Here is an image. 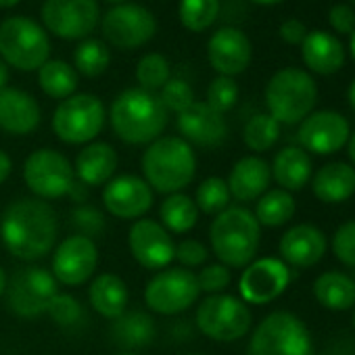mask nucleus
Listing matches in <instances>:
<instances>
[{"label":"nucleus","instance_id":"31","mask_svg":"<svg viewBox=\"0 0 355 355\" xmlns=\"http://www.w3.org/2000/svg\"><path fill=\"white\" fill-rule=\"evenodd\" d=\"M155 322L148 313L144 311H123L117 320H113V340L134 349V347H144L155 338Z\"/></svg>","mask_w":355,"mask_h":355},{"label":"nucleus","instance_id":"10","mask_svg":"<svg viewBox=\"0 0 355 355\" xmlns=\"http://www.w3.org/2000/svg\"><path fill=\"white\" fill-rule=\"evenodd\" d=\"M199 295L201 288L197 274L187 268H165L148 280L144 288V303L155 313L175 315L193 307Z\"/></svg>","mask_w":355,"mask_h":355},{"label":"nucleus","instance_id":"42","mask_svg":"<svg viewBox=\"0 0 355 355\" xmlns=\"http://www.w3.org/2000/svg\"><path fill=\"white\" fill-rule=\"evenodd\" d=\"M49 313L53 315V320L61 326H76L82 315H84V309L82 305L78 303L76 297H69V295H57L49 307Z\"/></svg>","mask_w":355,"mask_h":355},{"label":"nucleus","instance_id":"45","mask_svg":"<svg viewBox=\"0 0 355 355\" xmlns=\"http://www.w3.org/2000/svg\"><path fill=\"white\" fill-rule=\"evenodd\" d=\"M207 247L195 239H187L180 245H175V259L184 268H199L207 261Z\"/></svg>","mask_w":355,"mask_h":355},{"label":"nucleus","instance_id":"14","mask_svg":"<svg viewBox=\"0 0 355 355\" xmlns=\"http://www.w3.org/2000/svg\"><path fill=\"white\" fill-rule=\"evenodd\" d=\"M157 32V19L142 5H119L107 11L103 19L105 38L123 51L144 46Z\"/></svg>","mask_w":355,"mask_h":355},{"label":"nucleus","instance_id":"6","mask_svg":"<svg viewBox=\"0 0 355 355\" xmlns=\"http://www.w3.org/2000/svg\"><path fill=\"white\" fill-rule=\"evenodd\" d=\"M0 57L21 71L40 69L51 57V40L44 28L28 17H9L0 24Z\"/></svg>","mask_w":355,"mask_h":355},{"label":"nucleus","instance_id":"19","mask_svg":"<svg viewBox=\"0 0 355 355\" xmlns=\"http://www.w3.org/2000/svg\"><path fill=\"white\" fill-rule=\"evenodd\" d=\"M349 123L336 111H318L303 119L299 128V142L303 150L315 155H332L349 140Z\"/></svg>","mask_w":355,"mask_h":355},{"label":"nucleus","instance_id":"8","mask_svg":"<svg viewBox=\"0 0 355 355\" xmlns=\"http://www.w3.org/2000/svg\"><path fill=\"white\" fill-rule=\"evenodd\" d=\"M105 128V105L94 94H73L65 98L55 115L53 130L67 144H88Z\"/></svg>","mask_w":355,"mask_h":355},{"label":"nucleus","instance_id":"41","mask_svg":"<svg viewBox=\"0 0 355 355\" xmlns=\"http://www.w3.org/2000/svg\"><path fill=\"white\" fill-rule=\"evenodd\" d=\"M163 107L173 113L180 115L182 111H187L193 103H195V92L193 88L184 82V80H171L161 88V94H159Z\"/></svg>","mask_w":355,"mask_h":355},{"label":"nucleus","instance_id":"37","mask_svg":"<svg viewBox=\"0 0 355 355\" xmlns=\"http://www.w3.org/2000/svg\"><path fill=\"white\" fill-rule=\"evenodd\" d=\"M111 61L109 49L101 40H84L73 55L76 69L86 78H98L107 71Z\"/></svg>","mask_w":355,"mask_h":355},{"label":"nucleus","instance_id":"1","mask_svg":"<svg viewBox=\"0 0 355 355\" xmlns=\"http://www.w3.org/2000/svg\"><path fill=\"white\" fill-rule=\"evenodd\" d=\"M59 222L55 209L36 197L17 199L0 218V236L7 251L24 261L49 255L57 243Z\"/></svg>","mask_w":355,"mask_h":355},{"label":"nucleus","instance_id":"52","mask_svg":"<svg viewBox=\"0 0 355 355\" xmlns=\"http://www.w3.org/2000/svg\"><path fill=\"white\" fill-rule=\"evenodd\" d=\"M349 105H351V109L355 111V80H353V84L349 86Z\"/></svg>","mask_w":355,"mask_h":355},{"label":"nucleus","instance_id":"55","mask_svg":"<svg viewBox=\"0 0 355 355\" xmlns=\"http://www.w3.org/2000/svg\"><path fill=\"white\" fill-rule=\"evenodd\" d=\"M349 44H351V55H353V59H355V30L351 32V42H349Z\"/></svg>","mask_w":355,"mask_h":355},{"label":"nucleus","instance_id":"49","mask_svg":"<svg viewBox=\"0 0 355 355\" xmlns=\"http://www.w3.org/2000/svg\"><path fill=\"white\" fill-rule=\"evenodd\" d=\"M7 82H9V65L0 59V90L7 88Z\"/></svg>","mask_w":355,"mask_h":355},{"label":"nucleus","instance_id":"33","mask_svg":"<svg viewBox=\"0 0 355 355\" xmlns=\"http://www.w3.org/2000/svg\"><path fill=\"white\" fill-rule=\"evenodd\" d=\"M38 82L46 96L65 101L78 88V71L65 61H46L38 69Z\"/></svg>","mask_w":355,"mask_h":355},{"label":"nucleus","instance_id":"11","mask_svg":"<svg viewBox=\"0 0 355 355\" xmlns=\"http://www.w3.org/2000/svg\"><path fill=\"white\" fill-rule=\"evenodd\" d=\"M73 165L55 148H38L24 163V180L36 199H61L73 189Z\"/></svg>","mask_w":355,"mask_h":355},{"label":"nucleus","instance_id":"3","mask_svg":"<svg viewBox=\"0 0 355 355\" xmlns=\"http://www.w3.org/2000/svg\"><path fill=\"white\" fill-rule=\"evenodd\" d=\"M111 125L128 144H150L161 138L167 125V109L159 94L128 88L111 105Z\"/></svg>","mask_w":355,"mask_h":355},{"label":"nucleus","instance_id":"15","mask_svg":"<svg viewBox=\"0 0 355 355\" xmlns=\"http://www.w3.org/2000/svg\"><path fill=\"white\" fill-rule=\"evenodd\" d=\"M98 266V249L86 234L67 236L53 255V276L65 286H80L94 274Z\"/></svg>","mask_w":355,"mask_h":355},{"label":"nucleus","instance_id":"56","mask_svg":"<svg viewBox=\"0 0 355 355\" xmlns=\"http://www.w3.org/2000/svg\"><path fill=\"white\" fill-rule=\"evenodd\" d=\"M107 3H123V0H107Z\"/></svg>","mask_w":355,"mask_h":355},{"label":"nucleus","instance_id":"25","mask_svg":"<svg viewBox=\"0 0 355 355\" xmlns=\"http://www.w3.org/2000/svg\"><path fill=\"white\" fill-rule=\"evenodd\" d=\"M119 157L115 148L107 142H90L86 144L76 159V175L80 178V182L86 187H103L109 180H113V175L117 171Z\"/></svg>","mask_w":355,"mask_h":355},{"label":"nucleus","instance_id":"39","mask_svg":"<svg viewBox=\"0 0 355 355\" xmlns=\"http://www.w3.org/2000/svg\"><path fill=\"white\" fill-rule=\"evenodd\" d=\"M136 78L142 90L157 92L169 82V63L163 55L150 53L144 55L136 65Z\"/></svg>","mask_w":355,"mask_h":355},{"label":"nucleus","instance_id":"17","mask_svg":"<svg viewBox=\"0 0 355 355\" xmlns=\"http://www.w3.org/2000/svg\"><path fill=\"white\" fill-rule=\"evenodd\" d=\"M132 257L146 270H165L175 259V245L169 232L153 220H136L130 228Z\"/></svg>","mask_w":355,"mask_h":355},{"label":"nucleus","instance_id":"44","mask_svg":"<svg viewBox=\"0 0 355 355\" xmlns=\"http://www.w3.org/2000/svg\"><path fill=\"white\" fill-rule=\"evenodd\" d=\"M232 276H230V270L222 263H214V266H207L201 270V274L197 276V282H199V288L209 293V295H220L224 288H228Z\"/></svg>","mask_w":355,"mask_h":355},{"label":"nucleus","instance_id":"48","mask_svg":"<svg viewBox=\"0 0 355 355\" xmlns=\"http://www.w3.org/2000/svg\"><path fill=\"white\" fill-rule=\"evenodd\" d=\"M11 171H13V161H11V157L5 153V150H0V184H3L7 178L11 175Z\"/></svg>","mask_w":355,"mask_h":355},{"label":"nucleus","instance_id":"23","mask_svg":"<svg viewBox=\"0 0 355 355\" xmlns=\"http://www.w3.org/2000/svg\"><path fill=\"white\" fill-rule=\"evenodd\" d=\"M280 257L295 268L315 266L326 253V236L311 224H297L280 239Z\"/></svg>","mask_w":355,"mask_h":355},{"label":"nucleus","instance_id":"16","mask_svg":"<svg viewBox=\"0 0 355 355\" xmlns=\"http://www.w3.org/2000/svg\"><path fill=\"white\" fill-rule=\"evenodd\" d=\"M291 282V272L282 259L276 257H263L257 261H251L241 280L239 291L245 303L253 305H266L274 299H278Z\"/></svg>","mask_w":355,"mask_h":355},{"label":"nucleus","instance_id":"5","mask_svg":"<svg viewBox=\"0 0 355 355\" xmlns=\"http://www.w3.org/2000/svg\"><path fill=\"white\" fill-rule=\"evenodd\" d=\"M318 101V86L313 78L297 67L280 69L272 76L266 88V105L278 123L303 121Z\"/></svg>","mask_w":355,"mask_h":355},{"label":"nucleus","instance_id":"36","mask_svg":"<svg viewBox=\"0 0 355 355\" xmlns=\"http://www.w3.org/2000/svg\"><path fill=\"white\" fill-rule=\"evenodd\" d=\"M278 136H280V123L270 113H259V115L251 117L243 132L245 144L255 153H263V150L272 148L276 144Z\"/></svg>","mask_w":355,"mask_h":355},{"label":"nucleus","instance_id":"30","mask_svg":"<svg viewBox=\"0 0 355 355\" xmlns=\"http://www.w3.org/2000/svg\"><path fill=\"white\" fill-rule=\"evenodd\" d=\"M313 295L322 307L343 311L355 305V282L343 272H326L313 282Z\"/></svg>","mask_w":355,"mask_h":355},{"label":"nucleus","instance_id":"13","mask_svg":"<svg viewBox=\"0 0 355 355\" xmlns=\"http://www.w3.org/2000/svg\"><path fill=\"white\" fill-rule=\"evenodd\" d=\"M101 19L96 0H44L42 21L63 40H82L94 32Z\"/></svg>","mask_w":355,"mask_h":355},{"label":"nucleus","instance_id":"24","mask_svg":"<svg viewBox=\"0 0 355 355\" xmlns=\"http://www.w3.org/2000/svg\"><path fill=\"white\" fill-rule=\"evenodd\" d=\"M272 169L261 157H243L234 163L230 178H228V191L241 203L257 201L270 187Z\"/></svg>","mask_w":355,"mask_h":355},{"label":"nucleus","instance_id":"46","mask_svg":"<svg viewBox=\"0 0 355 355\" xmlns=\"http://www.w3.org/2000/svg\"><path fill=\"white\" fill-rule=\"evenodd\" d=\"M328 21L338 34H351L355 30V11L347 5H334L328 13Z\"/></svg>","mask_w":355,"mask_h":355},{"label":"nucleus","instance_id":"28","mask_svg":"<svg viewBox=\"0 0 355 355\" xmlns=\"http://www.w3.org/2000/svg\"><path fill=\"white\" fill-rule=\"evenodd\" d=\"M88 301L96 313L109 320H117L130 301L125 282L115 274H101L88 288Z\"/></svg>","mask_w":355,"mask_h":355},{"label":"nucleus","instance_id":"47","mask_svg":"<svg viewBox=\"0 0 355 355\" xmlns=\"http://www.w3.org/2000/svg\"><path fill=\"white\" fill-rule=\"evenodd\" d=\"M305 36H307L305 24L299 19H288L280 26V38L286 44H303Z\"/></svg>","mask_w":355,"mask_h":355},{"label":"nucleus","instance_id":"18","mask_svg":"<svg viewBox=\"0 0 355 355\" xmlns=\"http://www.w3.org/2000/svg\"><path fill=\"white\" fill-rule=\"evenodd\" d=\"M103 203L119 220H138L153 207V189L142 178L123 173L105 184Z\"/></svg>","mask_w":355,"mask_h":355},{"label":"nucleus","instance_id":"27","mask_svg":"<svg viewBox=\"0 0 355 355\" xmlns=\"http://www.w3.org/2000/svg\"><path fill=\"white\" fill-rule=\"evenodd\" d=\"M311 187L322 203H340L355 193V169L343 161L328 163L315 171Z\"/></svg>","mask_w":355,"mask_h":355},{"label":"nucleus","instance_id":"53","mask_svg":"<svg viewBox=\"0 0 355 355\" xmlns=\"http://www.w3.org/2000/svg\"><path fill=\"white\" fill-rule=\"evenodd\" d=\"M19 3H21V0H0V7H3V9H11V7H15Z\"/></svg>","mask_w":355,"mask_h":355},{"label":"nucleus","instance_id":"29","mask_svg":"<svg viewBox=\"0 0 355 355\" xmlns=\"http://www.w3.org/2000/svg\"><path fill=\"white\" fill-rule=\"evenodd\" d=\"M270 169L282 191H301L311 178V159L307 150L299 146H286L274 157Z\"/></svg>","mask_w":355,"mask_h":355},{"label":"nucleus","instance_id":"20","mask_svg":"<svg viewBox=\"0 0 355 355\" xmlns=\"http://www.w3.org/2000/svg\"><path fill=\"white\" fill-rule=\"evenodd\" d=\"M251 53L253 51L249 38L236 28L218 30L207 44V57L211 67L226 78L243 73L251 63Z\"/></svg>","mask_w":355,"mask_h":355},{"label":"nucleus","instance_id":"26","mask_svg":"<svg viewBox=\"0 0 355 355\" xmlns=\"http://www.w3.org/2000/svg\"><path fill=\"white\" fill-rule=\"evenodd\" d=\"M301 55H303L305 65L320 76L336 73L345 63L343 44L328 32L307 34L301 44Z\"/></svg>","mask_w":355,"mask_h":355},{"label":"nucleus","instance_id":"59","mask_svg":"<svg viewBox=\"0 0 355 355\" xmlns=\"http://www.w3.org/2000/svg\"><path fill=\"white\" fill-rule=\"evenodd\" d=\"M191 355H199V353H191Z\"/></svg>","mask_w":355,"mask_h":355},{"label":"nucleus","instance_id":"2","mask_svg":"<svg viewBox=\"0 0 355 355\" xmlns=\"http://www.w3.org/2000/svg\"><path fill=\"white\" fill-rule=\"evenodd\" d=\"M146 184L163 195H175L187 189L197 173L193 146L180 136H163L148 144L142 155Z\"/></svg>","mask_w":355,"mask_h":355},{"label":"nucleus","instance_id":"12","mask_svg":"<svg viewBox=\"0 0 355 355\" xmlns=\"http://www.w3.org/2000/svg\"><path fill=\"white\" fill-rule=\"evenodd\" d=\"M7 303L21 318L49 313L53 299L59 295L55 276L44 268H21L7 280Z\"/></svg>","mask_w":355,"mask_h":355},{"label":"nucleus","instance_id":"50","mask_svg":"<svg viewBox=\"0 0 355 355\" xmlns=\"http://www.w3.org/2000/svg\"><path fill=\"white\" fill-rule=\"evenodd\" d=\"M5 291H7V274L3 268H0V297L5 295Z\"/></svg>","mask_w":355,"mask_h":355},{"label":"nucleus","instance_id":"54","mask_svg":"<svg viewBox=\"0 0 355 355\" xmlns=\"http://www.w3.org/2000/svg\"><path fill=\"white\" fill-rule=\"evenodd\" d=\"M251 3H257V5H276V3H282V0H251Z\"/></svg>","mask_w":355,"mask_h":355},{"label":"nucleus","instance_id":"9","mask_svg":"<svg viewBox=\"0 0 355 355\" xmlns=\"http://www.w3.org/2000/svg\"><path fill=\"white\" fill-rule=\"evenodd\" d=\"M197 326L211 340L232 343L243 338L251 328V309L243 299L232 295H209L197 307Z\"/></svg>","mask_w":355,"mask_h":355},{"label":"nucleus","instance_id":"32","mask_svg":"<svg viewBox=\"0 0 355 355\" xmlns=\"http://www.w3.org/2000/svg\"><path fill=\"white\" fill-rule=\"evenodd\" d=\"M159 218H161V226L167 232L184 234L197 226L199 207L189 195H182V193L167 195V199L161 203Z\"/></svg>","mask_w":355,"mask_h":355},{"label":"nucleus","instance_id":"34","mask_svg":"<svg viewBox=\"0 0 355 355\" xmlns=\"http://www.w3.org/2000/svg\"><path fill=\"white\" fill-rule=\"evenodd\" d=\"M253 216L259 222V226H268V228L284 226L295 216V199L291 197L288 191L282 189L268 191L257 199Z\"/></svg>","mask_w":355,"mask_h":355},{"label":"nucleus","instance_id":"57","mask_svg":"<svg viewBox=\"0 0 355 355\" xmlns=\"http://www.w3.org/2000/svg\"><path fill=\"white\" fill-rule=\"evenodd\" d=\"M117 355H138V353H117Z\"/></svg>","mask_w":355,"mask_h":355},{"label":"nucleus","instance_id":"58","mask_svg":"<svg viewBox=\"0 0 355 355\" xmlns=\"http://www.w3.org/2000/svg\"><path fill=\"white\" fill-rule=\"evenodd\" d=\"M353 326H355V318H353Z\"/></svg>","mask_w":355,"mask_h":355},{"label":"nucleus","instance_id":"4","mask_svg":"<svg viewBox=\"0 0 355 355\" xmlns=\"http://www.w3.org/2000/svg\"><path fill=\"white\" fill-rule=\"evenodd\" d=\"M259 239V222L245 207L224 209L209 228L211 249L226 268H247L257 255Z\"/></svg>","mask_w":355,"mask_h":355},{"label":"nucleus","instance_id":"35","mask_svg":"<svg viewBox=\"0 0 355 355\" xmlns=\"http://www.w3.org/2000/svg\"><path fill=\"white\" fill-rule=\"evenodd\" d=\"M180 21L191 32H205L220 15V0H180Z\"/></svg>","mask_w":355,"mask_h":355},{"label":"nucleus","instance_id":"21","mask_svg":"<svg viewBox=\"0 0 355 355\" xmlns=\"http://www.w3.org/2000/svg\"><path fill=\"white\" fill-rule=\"evenodd\" d=\"M178 130L184 140L199 146H218L228 136V125L222 113L214 111L207 103H193L178 115Z\"/></svg>","mask_w":355,"mask_h":355},{"label":"nucleus","instance_id":"7","mask_svg":"<svg viewBox=\"0 0 355 355\" xmlns=\"http://www.w3.org/2000/svg\"><path fill=\"white\" fill-rule=\"evenodd\" d=\"M311 334L301 318L291 311H274L255 328L247 355H311Z\"/></svg>","mask_w":355,"mask_h":355},{"label":"nucleus","instance_id":"38","mask_svg":"<svg viewBox=\"0 0 355 355\" xmlns=\"http://www.w3.org/2000/svg\"><path fill=\"white\" fill-rule=\"evenodd\" d=\"M230 199L232 197H230L226 180H222L218 175H211L207 180H203L195 195V203H197L199 211L209 214V216H218L224 209H228Z\"/></svg>","mask_w":355,"mask_h":355},{"label":"nucleus","instance_id":"43","mask_svg":"<svg viewBox=\"0 0 355 355\" xmlns=\"http://www.w3.org/2000/svg\"><path fill=\"white\" fill-rule=\"evenodd\" d=\"M332 251L338 261L355 268V220L343 224L332 236Z\"/></svg>","mask_w":355,"mask_h":355},{"label":"nucleus","instance_id":"22","mask_svg":"<svg viewBox=\"0 0 355 355\" xmlns=\"http://www.w3.org/2000/svg\"><path fill=\"white\" fill-rule=\"evenodd\" d=\"M40 125V107L36 98L19 88L0 90V130L26 136Z\"/></svg>","mask_w":355,"mask_h":355},{"label":"nucleus","instance_id":"40","mask_svg":"<svg viewBox=\"0 0 355 355\" xmlns=\"http://www.w3.org/2000/svg\"><path fill=\"white\" fill-rule=\"evenodd\" d=\"M239 101V86L232 78H226V76H220L216 78L209 88H207V105L218 111V113H226L230 111Z\"/></svg>","mask_w":355,"mask_h":355},{"label":"nucleus","instance_id":"51","mask_svg":"<svg viewBox=\"0 0 355 355\" xmlns=\"http://www.w3.org/2000/svg\"><path fill=\"white\" fill-rule=\"evenodd\" d=\"M349 157H351V161L355 163V132L349 136Z\"/></svg>","mask_w":355,"mask_h":355}]
</instances>
